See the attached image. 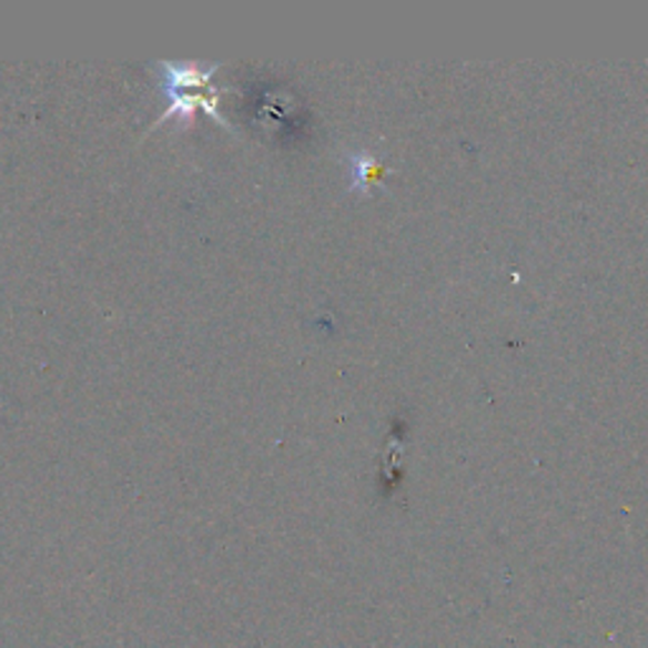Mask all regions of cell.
<instances>
[{"instance_id": "cell-2", "label": "cell", "mask_w": 648, "mask_h": 648, "mask_svg": "<svg viewBox=\"0 0 648 648\" xmlns=\"http://www.w3.org/2000/svg\"><path fill=\"white\" fill-rule=\"evenodd\" d=\"M377 175H381V165L373 155L367 152H355L350 155V180H353V191H371L373 183H377Z\"/></svg>"}, {"instance_id": "cell-1", "label": "cell", "mask_w": 648, "mask_h": 648, "mask_svg": "<svg viewBox=\"0 0 648 648\" xmlns=\"http://www.w3.org/2000/svg\"><path fill=\"white\" fill-rule=\"evenodd\" d=\"M160 81H162V92L168 97V110L160 117L158 124L168 122L170 117H178L188 124L193 112L201 107V110L209 112L215 122L223 124V128H231V124L223 120V114L219 112V94L223 89H215L211 84L213 71L219 69V64L213 67H201V64H170V61H158L155 64Z\"/></svg>"}]
</instances>
